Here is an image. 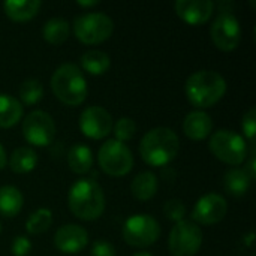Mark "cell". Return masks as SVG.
<instances>
[{
    "label": "cell",
    "instance_id": "obj_1",
    "mask_svg": "<svg viewBox=\"0 0 256 256\" xmlns=\"http://www.w3.org/2000/svg\"><path fill=\"white\" fill-rule=\"evenodd\" d=\"M184 93L189 102L196 108H208L218 104L226 93L225 78L212 69L194 72L184 84Z\"/></svg>",
    "mask_w": 256,
    "mask_h": 256
},
{
    "label": "cell",
    "instance_id": "obj_2",
    "mask_svg": "<svg viewBox=\"0 0 256 256\" xmlns=\"http://www.w3.org/2000/svg\"><path fill=\"white\" fill-rule=\"evenodd\" d=\"M180 150L178 135L170 128H154L140 141V154L152 166H164L176 159Z\"/></svg>",
    "mask_w": 256,
    "mask_h": 256
},
{
    "label": "cell",
    "instance_id": "obj_3",
    "mask_svg": "<svg viewBox=\"0 0 256 256\" xmlns=\"http://www.w3.org/2000/svg\"><path fill=\"white\" fill-rule=\"evenodd\" d=\"M70 212L81 220H94L105 210V195L102 188L92 178L76 180L68 194Z\"/></svg>",
    "mask_w": 256,
    "mask_h": 256
},
{
    "label": "cell",
    "instance_id": "obj_4",
    "mask_svg": "<svg viewBox=\"0 0 256 256\" xmlns=\"http://www.w3.org/2000/svg\"><path fill=\"white\" fill-rule=\"evenodd\" d=\"M51 88L63 104L75 106L87 98V81L81 69L74 63L60 64L51 76Z\"/></svg>",
    "mask_w": 256,
    "mask_h": 256
},
{
    "label": "cell",
    "instance_id": "obj_5",
    "mask_svg": "<svg viewBox=\"0 0 256 256\" xmlns=\"http://www.w3.org/2000/svg\"><path fill=\"white\" fill-rule=\"evenodd\" d=\"M208 147L212 153L222 162L228 165H240L246 160L248 156V142L246 140L234 130L219 129L210 136Z\"/></svg>",
    "mask_w": 256,
    "mask_h": 256
},
{
    "label": "cell",
    "instance_id": "obj_6",
    "mask_svg": "<svg viewBox=\"0 0 256 256\" xmlns=\"http://www.w3.org/2000/svg\"><path fill=\"white\" fill-rule=\"evenodd\" d=\"M114 32V21L104 12H87L74 20L75 36L88 45L106 40Z\"/></svg>",
    "mask_w": 256,
    "mask_h": 256
},
{
    "label": "cell",
    "instance_id": "obj_7",
    "mask_svg": "<svg viewBox=\"0 0 256 256\" xmlns=\"http://www.w3.org/2000/svg\"><path fill=\"white\" fill-rule=\"evenodd\" d=\"M98 160L102 171L112 177L126 176L134 166V154L130 148L117 140H108L100 146Z\"/></svg>",
    "mask_w": 256,
    "mask_h": 256
},
{
    "label": "cell",
    "instance_id": "obj_8",
    "mask_svg": "<svg viewBox=\"0 0 256 256\" xmlns=\"http://www.w3.org/2000/svg\"><path fill=\"white\" fill-rule=\"evenodd\" d=\"M123 238L134 248H147L158 242L160 236V226L158 220L150 214H134L130 216L122 230Z\"/></svg>",
    "mask_w": 256,
    "mask_h": 256
},
{
    "label": "cell",
    "instance_id": "obj_9",
    "mask_svg": "<svg viewBox=\"0 0 256 256\" xmlns=\"http://www.w3.org/2000/svg\"><path fill=\"white\" fill-rule=\"evenodd\" d=\"M202 244V231L192 220H182L174 225L168 237V249L172 256H194Z\"/></svg>",
    "mask_w": 256,
    "mask_h": 256
},
{
    "label": "cell",
    "instance_id": "obj_10",
    "mask_svg": "<svg viewBox=\"0 0 256 256\" xmlns=\"http://www.w3.org/2000/svg\"><path fill=\"white\" fill-rule=\"evenodd\" d=\"M22 135L34 147H46L56 136V123L52 117L40 110H34L22 120Z\"/></svg>",
    "mask_w": 256,
    "mask_h": 256
},
{
    "label": "cell",
    "instance_id": "obj_11",
    "mask_svg": "<svg viewBox=\"0 0 256 256\" xmlns=\"http://www.w3.org/2000/svg\"><path fill=\"white\" fill-rule=\"evenodd\" d=\"M214 45L222 51H234L242 40V26L231 12H220L210 28Z\"/></svg>",
    "mask_w": 256,
    "mask_h": 256
},
{
    "label": "cell",
    "instance_id": "obj_12",
    "mask_svg": "<svg viewBox=\"0 0 256 256\" xmlns=\"http://www.w3.org/2000/svg\"><path fill=\"white\" fill-rule=\"evenodd\" d=\"M112 124L111 114L98 105L87 106L80 116V129L87 138L92 140H100L110 135Z\"/></svg>",
    "mask_w": 256,
    "mask_h": 256
},
{
    "label": "cell",
    "instance_id": "obj_13",
    "mask_svg": "<svg viewBox=\"0 0 256 256\" xmlns=\"http://www.w3.org/2000/svg\"><path fill=\"white\" fill-rule=\"evenodd\" d=\"M228 212L226 200L219 194H206L202 195L192 210V220L202 225H213L220 222Z\"/></svg>",
    "mask_w": 256,
    "mask_h": 256
},
{
    "label": "cell",
    "instance_id": "obj_14",
    "mask_svg": "<svg viewBox=\"0 0 256 256\" xmlns=\"http://www.w3.org/2000/svg\"><path fill=\"white\" fill-rule=\"evenodd\" d=\"M88 243V234L87 231L75 224H68L60 226L56 231L54 236V244L56 248L68 255H74L81 252Z\"/></svg>",
    "mask_w": 256,
    "mask_h": 256
},
{
    "label": "cell",
    "instance_id": "obj_15",
    "mask_svg": "<svg viewBox=\"0 0 256 256\" xmlns=\"http://www.w3.org/2000/svg\"><path fill=\"white\" fill-rule=\"evenodd\" d=\"M174 6L177 15L190 26L207 22L214 10V3L212 0H177Z\"/></svg>",
    "mask_w": 256,
    "mask_h": 256
},
{
    "label": "cell",
    "instance_id": "obj_16",
    "mask_svg": "<svg viewBox=\"0 0 256 256\" xmlns=\"http://www.w3.org/2000/svg\"><path fill=\"white\" fill-rule=\"evenodd\" d=\"M213 130V120L206 111L195 110L186 116L183 120V132L186 136L195 141L206 140L208 135H212Z\"/></svg>",
    "mask_w": 256,
    "mask_h": 256
},
{
    "label": "cell",
    "instance_id": "obj_17",
    "mask_svg": "<svg viewBox=\"0 0 256 256\" xmlns=\"http://www.w3.org/2000/svg\"><path fill=\"white\" fill-rule=\"evenodd\" d=\"M68 165L75 174H86L93 166V153L88 146L78 142L68 152Z\"/></svg>",
    "mask_w": 256,
    "mask_h": 256
},
{
    "label": "cell",
    "instance_id": "obj_18",
    "mask_svg": "<svg viewBox=\"0 0 256 256\" xmlns=\"http://www.w3.org/2000/svg\"><path fill=\"white\" fill-rule=\"evenodd\" d=\"M24 114L22 104L8 93H0V128H12Z\"/></svg>",
    "mask_w": 256,
    "mask_h": 256
},
{
    "label": "cell",
    "instance_id": "obj_19",
    "mask_svg": "<svg viewBox=\"0 0 256 256\" xmlns=\"http://www.w3.org/2000/svg\"><path fill=\"white\" fill-rule=\"evenodd\" d=\"M158 189H159V180L152 171L140 172L130 184L132 195L140 201L152 200L156 195Z\"/></svg>",
    "mask_w": 256,
    "mask_h": 256
},
{
    "label": "cell",
    "instance_id": "obj_20",
    "mask_svg": "<svg viewBox=\"0 0 256 256\" xmlns=\"http://www.w3.org/2000/svg\"><path fill=\"white\" fill-rule=\"evenodd\" d=\"M40 4L42 3L39 0H6L3 3V9L10 20L27 21L38 14Z\"/></svg>",
    "mask_w": 256,
    "mask_h": 256
},
{
    "label": "cell",
    "instance_id": "obj_21",
    "mask_svg": "<svg viewBox=\"0 0 256 256\" xmlns=\"http://www.w3.org/2000/svg\"><path fill=\"white\" fill-rule=\"evenodd\" d=\"M24 204L22 194L18 188L6 184L0 186V214L4 218L16 216Z\"/></svg>",
    "mask_w": 256,
    "mask_h": 256
},
{
    "label": "cell",
    "instance_id": "obj_22",
    "mask_svg": "<svg viewBox=\"0 0 256 256\" xmlns=\"http://www.w3.org/2000/svg\"><path fill=\"white\" fill-rule=\"evenodd\" d=\"M39 162L38 153L32 147H18L9 158V166L16 174H26L36 168Z\"/></svg>",
    "mask_w": 256,
    "mask_h": 256
},
{
    "label": "cell",
    "instance_id": "obj_23",
    "mask_svg": "<svg viewBox=\"0 0 256 256\" xmlns=\"http://www.w3.org/2000/svg\"><path fill=\"white\" fill-rule=\"evenodd\" d=\"M250 183H252V180L248 176V172L244 170H240V168L228 170L225 177H224L225 190L232 196H243L249 190Z\"/></svg>",
    "mask_w": 256,
    "mask_h": 256
},
{
    "label": "cell",
    "instance_id": "obj_24",
    "mask_svg": "<svg viewBox=\"0 0 256 256\" xmlns=\"http://www.w3.org/2000/svg\"><path fill=\"white\" fill-rule=\"evenodd\" d=\"M81 66L90 75H102L111 66V58L100 50H88L81 56Z\"/></svg>",
    "mask_w": 256,
    "mask_h": 256
},
{
    "label": "cell",
    "instance_id": "obj_25",
    "mask_svg": "<svg viewBox=\"0 0 256 256\" xmlns=\"http://www.w3.org/2000/svg\"><path fill=\"white\" fill-rule=\"evenodd\" d=\"M69 33H70V26H69L68 20L60 18V16L50 18L42 27L44 39L50 44H54V45L63 44L68 39Z\"/></svg>",
    "mask_w": 256,
    "mask_h": 256
},
{
    "label": "cell",
    "instance_id": "obj_26",
    "mask_svg": "<svg viewBox=\"0 0 256 256\" xmlns=\"http://www.w3.org/2000/svg\"><path fill=\"white\" fill-rule=\"evenodd\" d=\"M52 224V213L50 208H38L33 212L27 222H26V230L28 234H42L45 232Z\"/></svg>",
    "mask_w": 256,
    "mask_h": 256
},
{
    "label": "cell",
    "instance_id": "obj_27",
    "mask_svg": "<svg viewBox=\"0 0 256 256\" xmlns=\"http://www.w3.org/2000/svg\"><path fill=\"white\" fill-rule=\"evenodd\" d=\"M42 98H44V87H42L40 81H38L34 78H28L20 86V99L22 100V104L34 105Z\"/></svg>",
    "mask_w": 256,
    "mask_h": 256
},
{
    "label": "cell",
    "instance_id": "obj_28",
    "mask_svg": "<svg viewBox=\"0 0 256 256\" xmlns=\"http://www.w3.org/2000/svg\"><path fill=\"white\" fill-rule=\"evenodd\" d=\"M112 130H114L116 140L120 142H124L134 138L136 132V124L130 117H122L112 124Z\"/></svg>",
    "mask_w": 256,
    "mask_h": 256
},
{
    "label": "cell",
    "instance_id": "obj_29",
    "mask_svg": "<svg viewBox=\"0 0 256 256\" xmlns=\"http://www.w3.org/2000/svg\"><path fill=\"white\" fill-rule=\"evenodd\" d=\"M164 213L166 216L168 220H172V222H182L184 220V216H186V206L182 200H170L165 202L164 206Z\"/></svg>",
    "mask_w": 256,
    "mask_h": 256
},
{
    "label": "cell",
    "instance_id": "obj_30",
    "mask_svg": "<svg viewBox=\"0 0 256 256\" xmlns=\"http://www.w3.org/2000/svg\"><path fill=\"white\" fill-rule=\"evenodd\" d=\"M242 129L244 132V136L249 140V142L252 146H255V136H256V108H250L242 120Z\"/></svg>",
    "mask_w": 256,
    "mask_h": 256
},
{
    "label": "cell",
    "instance_id": "obj_31",
    "mask_svg": "<svg viewBox=\"0 0 256 256\" xmlns=\"http://www.w3.org/2000/svg\"><path fill=\"white\" fill-rule=\"evenodd\" d=\"M32 250V243L27 237L24 236H18L14 238L12 244H10V252L14 256H26Z\"/></svg>",
    "mask_w": 256,
    "mask_h": 256
},
{
    "label": "cell",
    "instance_id": "obj_32",
    "mask_svg": "<svg viewBox=\"0 0 256 256\" xmlns=\"http://www.w3.org/2000/svg\"><path fill=\"white\" fill-rule=\"evenodd\" d=\"M92 256H116V249L105 240H98L92 244Z\"/></svg>",
    "mask_w": 256,
    "mask_h": 256
},
{
    "label": "cell",
    "instance_id": "obj_33",
    "mask_svg": "<svg viewBox=\"0 0 256 256\" xmlns=\"http://www.w3.org/2000/svg\"><path fill=\"white\" fill-rule=\"evenodd\" d=\"M6 162H8V158H6V150H4V148H3V146L0 144V171L4 168Z\"/></svg>",
    "mask_w": 256,
    "mask_h": 256
},
{
    "label": "cell",
    "instance_id": "obj_34",
    "mask_svg": "<svg viewBox=\"0 0 256 256\" xmlns=\"http://www.w3.org/2000/svg\"><path fill=\"white\" fill-rule=\"evenodd\" d=\"M80 6H94V4H98V0H88V2H82V0H78L76 2Z\"/></svg>",
    "mask_w": 256,
    "mask_h": 256
},
{
    "label": "cell",
    "instance_id": "obj_35",
    "mask_svg": "<svg viewBox=\"0 0 256 256\" xmlns=\"http://www.w3.org/2000/svg\"><path fill=\"white\" fill-rule=\"evenodd\" d=\"M254 237H255V236H254V232H250V234H249V236H248V237L244 238V240H246V244H248V246H250V244H252V240H254Z\"/></svg>",
    "mask_w": 256,
    "mask_h": 256
},
{
    "label": "cell",
    "instance_id": "obj_36",
    "mask_svg": "<svg viewBox=\"0 0 256 256\" xmlns=\"http://www.w3.org/2000/svg\"><path fill=\"white\" fill-rule=\"evenodd\" d=\"M132 256H153L150 252H136V254H134Z\"/></svg>",
    "mask_w": 256,
    "mask_h": 256
},
{
    "label": "cell",
    "instance_id": "obj_37",
    "mask_svg": "<svg viewBox=\"0 0 256 256\" xmlns=\"http://www.w3.org/2000/svg\"><path fill=\"white\" fill-rule=\"evenodd\" d=\"M0 232H2V224H0Z\"/></svg>",
    "mask_w": 256,
    "mask_h": 256
}]
</instances>
